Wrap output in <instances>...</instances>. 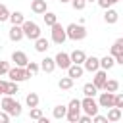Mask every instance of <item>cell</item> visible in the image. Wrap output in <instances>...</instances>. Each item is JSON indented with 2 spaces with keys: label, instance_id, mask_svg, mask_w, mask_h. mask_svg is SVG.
I'll return each mask as SVG.
<instances>
[{
  "label": "cell",
  "instance_id": "cell-28",
  "mask_svg": "<svg viewBox=\"0 0 123 123\" xmlns=\"http://www.w3.org/2000/svg\"><path fill=\"white\" fill-rule=\"evenodd\" d=\"M83 94H85V96H96V94H98L96 85H94V83H86V85L83 86Z\"/></svg>",
  "mask_w": 123,
  "mask_h": 123
},
{
  "label": "cell",
  "instance_id": "cell-27",
  "mask_svg": "<svg viewBox=\"0 0 123 123\" xmlns=\"http://www.w3.org/2000/svg\"><path fill=\"white\" fill-rule=\"evenodd\" d=\"M58 86L62 88V90H69L71 86H73V79L67 75V77H62L60 81H58Z\"/></svg>",
  "mask_w": 123,
  "mask_h": 123
},
{
  "label": "cell",
  "instance_id": "cell-16",
  "mask_svg": "<svg viewBox=\"0 0 123 123\" xmlns=\"http://www.w3.org/2000/svg\"><path fill=\"white\" fill-rule=\"evenodd\" d=\"M48 48H50V40H48V38H44V37H38V38L35 40V50H37V52L44 54Z\"/></svg>",
  "mask_w": 123,
  "mask_h": 123
},
{
  "label": "cell",
  "instance_id": "cell-36",
  "mask_svg": "<svg viewBox=\"0 0 123 123\" xmlns=\"http://www.w3.org/2000/svg\"><path fill=\"white\" fill-rule=\"evenodd\" d=\"M98 2V6L102 8V10H108V8H111L113 4H115V0H96Z\"/></svg>",
  "mask_w": 123,
  "mask_h": 123
},
{
  "label": "cell",
  "instance_id": "cell-14",
  "mask_svg": "<svg viewBox=\"0 0 123 123\" xmlns=\"http://www.w3.org/2000/svg\"><path fill=\"white\" fill-rule=\"evenodd\" d=\"M12 62H13L15 65H19V67H25V65L29 63V58H27V54H25V52L17 50V52H13V54H12Z\"/></svg>",
  "mask_w": 123,
  "mask_h": 123
},
{
  "label": "cell",
  "instance_id": "cell-5",
  "mask_svg": "<svg viewBox=\"0 0 123 123\" xmlns=\"http://www.w3.org/2000/svg\"><path fill=\"white\" fill-rule=\"evenodd\" d=\"M81 110H83L85 113H88L90 117H92V115H96V113H98V110H100L98 100H94V96H85V98L81 100Z\"/></svg>",
  "mask_w": 123,
  "mask_h": 123
},
{
  "label": "cell",
  "instance_id": "cell-19",
  "mask_svg": "<svg viewBox=\"0 0 123 123\" xmlns=\"http://www.w3.org/2000/svg\"><path fill=\"white\" fill-rule=\"evenodd\" d=\"M115 65V58L110 54V56H104V58H100V69H106V71H110L111 67Z\"/></svg>",
  "mask_w": 123,
  "mask_h": 123
},
{
  "label": "cell",
  "instance_id": "cell-9",
  "mask_svg": "<svg viewBox=\"0 0 123 123\" xmlns=\"http://www.w3.org/2000/svg\"><path fill=\"white\" fill-rule=\"evenodd\" d=\"M113 94L115 92H108V90H104V92H100V98H98V106L100 108H111L113 106Z\"/></svg>",
  "mask_w": 123,
  "mask_h": 123
},
{
  "label": "cell",
  "instance_id": "cell-12",
  "mask_svg": "<svg viewBox=\"0 0 123 123\" xmlns=\"http://www.w3.org/2000/svg\"><path fill=\"white\" fill-rule=\"evenodd\" d=\"M65 71H67V75H69V77H71V79L75 81V79L83 77V73H85V67H83L81 63H71V65H69V67H67Z\"/></svg>",
  "mask_w": 123,
  "mask_h": 123
},
{
  "label": "cell",
  "instance_id": "cell-46",
  "mask_svg": "<svg viewBox=\"0 0 123 123\" xmlns=\"http://www.w3.org/2000/svg\"><path fill=\"white\" fill-rule=\"evenodd\" d=\"M115 2H119V0H115Z\"/></svg>",
  "mask_w": 123,
  "mask_h": 123
},
{
  "label": "cell",
  "instance_id": "cell-37",
  "mask_svg": "<svg viewBox=\"0 0 123 123\" xmlns=\"http://www.w3.org/2000/svg\"><path fill=\"white\" fill-rule=\"evenodd\" d=\"M8 69H10V63L0 60V77H2V75H8Z\"/></svg>",
  "mask_w": 123,
  "mask_h": 123
},
{
  "label": "cell",
  "instance_id": "cell-3",
  "mask_svg": "<svg viewBox=\"0 0 123 123\" xmlns=\"http://www.w3.org/2000/svg\"><path fill=\"white\" fill-rule=\"evenodd\" d=\"M21 29H23V35H25V38H29V40H37L38 37H42L40 35V27L35 23V21H23V25H21Z\"/></svg>",
  "mask_w": 123,
  "mask_h": 123
},
{
  "label": "cell",
  "instance_id": "cell-23",
  "mask_svg": "<svg viewBox=\"0 0 123 123\" xmlns=\"http://www.w3.org/2000/svg\"><path fill=\"white\" fill-rule=\"evenodd\" d=\"M102 90L117 92V90H119V81H115V79H106V83H104V88H102Z\"/></svg>",
  "mask_w": 123,
  "mask_h": 123
},
{
  "label": "cell",
  "instance_id": "cell-7",
  "mask_svg": "<svg viewBox=\"0 0 123 123\" xmlns=\"http://www.w3.org/2000/svg\"><path fill=\"white\" fill-rule=\"evenodd\" d=\"M8 77H10V81L21 83V81H27V79L31 77V73H29L25 67H19V65H15V67H10V69H8Z\"/></svg>",
  "mask_w": 123,
  "mask_h": 123
},
{
  "label": "cell",
  "instance_id": "cell-40",
  "mask_svg": "<svg viewBox=\"0 0 123 123\" xmlns=\"http://www.w3.org/2000/svg\"><path fill=\"white\" fill-rule=\"evenodd\" d=\"M90 121H92V117L88 113H85V115H79V121L77 123H90Z\"/></svg>",
  "mask_w": 123,
  "mask_h": 123
},
{
  "label": "cell",
  "instance_id": "cell-21",
  "mask_svg": "<svg viewBox=\"0 0 123 123\" xmlns=\"http://www.w3.org/2000/svg\"><path fill=\"white\" fill-rule=\"evenodd\" d=\"M12 25H23V21H25V15L21 13V12H10V19H8Z\"/></svg>",
  "mask_w": 123,
  "mask_h": 123
},
{
  "label": "cell",
  "instance_id": "cell-20",
  "mask_svg": "<svg viewBox=\"0 0 123 123\" xmlns=\"http://www.w3.org/2000/svg\"><path fill=\"white\" fill-rule=\"evenodd\" d=\"M31 10L35 13H44L46 12V0H31Z\"/></svg>",
  "mask_w": 123,
  "mask_h": 123
},
{
  "label": "cell",
  "instance_id": "cell-4",
  "mask_svg": "<svg viewBox=\"0 0 123 123\" xmlns=\"http://www.w3.org/2000/svg\"><path fill=\"white\" fill-rule=\"evenodd\" d=\"M81 100L73 98L69 104H67V113H65V119L71 121V123H77L79 121V115H81Z\"/></svg>",
  "mask_w": 123,
  "mask_h": 123
},
{
  "label": "cell",
  "instance_id": "cell-25",
  "mask_svg": "<svg viewBox=\"0 0 123 123\" xmlns=\"http://www.w3.org/2000/svg\"><path fill=\"white\" fill-rule=\"evenodd\" d=\"M65 113H67V106H54V110H52V115H54V119H63L65 117Z\"/></svg>",
  "mask_w": 123,
  "mask_h": 123
},
{
  "label": "cell",
  "instance_id": "cell-26",
  "mask_svg": "<svg viewBox=\"0 0 123 123\" xmlns=\"http://www.w3.org/2000/svg\"><path fill=\"white\" fill-rule=\"evenodd\" d=\"M42 17H44V23H46L48 27H52L54 23H58V15H56L54 12H48V10H46V12L42 13Z\"/></svg>",
  "mask_w": 123,
  "mask_h": 123
},
{
  "label": "cell",
  "instance_id": "cell-44",
  "mask_svg": "<svg viewBox=\"0 0 123 123\" xmlns=\"http://www.w3.org/2000/svg\"><path fill=\"white\" fill-rule=\"evenodd\" d=\"M60 2H62V4H67V2H71V0H60Z\"/></svg>",
  "mask_w": 123,
  "mask_h": 123
},
{
  "label": "cell",
  "instance_id": "cell-17",
  "mask_svg": "<svg viewBox=\"0 0 123 123\" xmlns=\"http://www.w3.org/2000/svg\"><path fill=\"white\" fill-rule=\"evenodd\" d=\"M121 115H123V110H121V108H115V106L108 108V115H106L108 121H111V123H113V121H119Z\"/></svg>",
  "mask_w": 123,
  "mask_h": 123
},
{
  "label": "cell",
  "instance_id": "cell-39",
  "mask_svg": "<svg viewBox=\"0 0 123 123\" xmlns=\"http://www.w3.org/2000/svg\"><path fill=\"white\" fill-rule=\"evenodd\" d=\"M10 117H12V115H10L8 111H4V110L0 111V123H8V121H10Z\"/></svg>",
  "mask_w": 123,
  "mask_h": 123
},
{
  "label": "cell",
  "instance_id": "cell-34",
  "mask_svg": "<svg viewBox=\"0 0 123 123\" xmlns=\"http://www.w3.org/2000/svg\"><path fill=\"white\" fill-rule=\"evenodd\" d=\"M113 106L123 110V92H115L113 94Z\"/></svg>",
  "mask_w": 123,
  "mask_h": 123
},
{
  "label": "cell",
  "instance_id": "cell-1",
  "mask_svg": "<svg viewBox=\"0 0 123 123\" xmlns=\"http://www.w3.org/2000/svg\"><path fill=\"white\" fill-rule=\"evenodd\" d=\"M0 106H2V110H4V111H8V113H10V115H13V117H19V115H21V104H19L17 100H13L10 94H4V98H2Z\"/></svg>",
  "mask_w": 123,
  "mask_h": 123
},
{
  "label": "cell",
  "instance_id": "cell-13",
  "mask_svg": "<svg viewBox=\"0 0 123 123\" xmlns=\"http://www.w3.org/2000/svg\"><path fill=\"white\" fill-rule=\"evenodd\" d=\"M8 37H10V40L12 42H19L25 35H23V29H21V25H12V29L8 31Z\"/></svg>",
  "mask_w": 123,
  "mask_h": 123
},
{
  "label": "cell",
  "instance_id": "cell-29",
  "mask_svg": "<svg viewBox=\"0 0 123 123\" xmlns=\"http://www.w3.org/2000/svg\"><path fill=\"white\" fill-rule=\"evenodd\" d=\"M119 52H123V37L117 38V40L111 44V48H110V54H111V56H115V54H119Z\"/></svg>",
  "mask_w": 123,
  "mask_h": 123
},
{
  "label": "cell",
  "instance_id": "cell-2",
  "mask_svg": "<svg viewBox=\"0 0 123 123\" xmlns=\"http://www.w3.org/2000/svg\"><path fill=\"white\" fill-rule=\"evenodd\" d=\"M65 33H67V38H71V40H83L86 37V29L81 23H69L65 27Z\"/></svg>",
  "mask_w": 123,
  "mask_h": 123
},
{
  "label": "cell",
  "instance_id": "cell-35",
  "mask_svg": "<svg viewBox=\"0 0 123 123\" xmlns=\"http://www.w3.org/2000/svg\"><path fill=\"white\" fill-rule=\"evenodd\" d=\"M17 92H19V86H17V83H15V81H10V85H8V92H6V94L13 96V94H17Z\"/></svg>",
  "mask_w": 123,
  "mask_h": 123
},
{
  "label": "cell",
  "instance_id": "cell-31",
  "mask_svg": "<svg viewBox=\"0 0 123 123\" xmlns=\"http://www.w3.org/2000/svg\"><path fill=\"white\" fill-rule=\"evenodd\" d=\"M29 117L31 119H35V121H38L40 117H42V110L37 106V108H31V111H29Z\"/></svg>",
  "mask_w": 123,
  "mask_h": 123
},
{
  "label": "cell",
  "instance_id": "cell-47",
  "mask_svg": "<svg viewBox=\"0 0 123 123\" xmlns=\"http://www.w3.org/2000/svg\"><path fill=\"white\" fill-rule=\"evenodd\" d=\"M121 117H123V115H121Z\"/></svg>",
  "mask_w": 123,
  "mask_h": 123
},
{
  "label": "cell",
  "instance_id": "cell-43",
  "mask_svg": "<svg viewBox=\"0 0 123 123\" xmlns=\"http://www.w3.org/2000/svg\"><path fill=\"white\" fill-rule=\"evenodd\" d=\"M38 123H48V117H44V115H42V117L38 119Z\"/></svg>",
  "mask_w": 123,
  "mask_h": 123
},
{
  "label": "cell",
  "instance_id": "cell-22",
  "mask_svg": "<svg viewBox=\"0 0 123 123\" xmlns=\"http://www.w3.org/2000/svg\"><path fill=\"white\" fill-rule=\"evenodd\" d=\"M69 58H71V63H81V65H83V62H85L86 54H85L83 50H73V52L69 54Z\"/></svg>",
  "mask_w": 123,
  "mask_h": 123
},
{
  "label": "cell",
  "instance_id": "cell-42",
  "mask_svg": "<svg viewBox=\"0 0 123 123\" xmlns=\"http://www.w3.org/2000/svg\"><path fill=\"white\" fill-rule=\"evenodd\" d=\"M113 58H115V63H117V65H123V52H119V54H115Z\"/></svg>",
  "mask_w": 123,
  "mask_h": 123
},
{
  "label": "cell",
  "instance_id": "cell-45",
  "mask_svg": "<svg viewBox=\"0 0 123 123\" xmlns=\"http://www.w3.org/2000/svg\"><path fill=\"white\" fill-rule=\"evenodd\" d=\"M86 2H96V0H86Z\"/></svg>",
  "mask_w": 123,
  "mask_h": 123
},
{
  "label": "cell",
  "instance_id": "cell-8",
  "mask_svg": "<svg viewBox=\"0 0 123 123\" xmlns=\"http://www.w3.org/2000/svg\"><path fill=\"white\" fill-rule=\"evenodd\" d=\"M83 67H85V71L94 73L96 69H100V58H96V56H86L85 62H83Z\"/></svg>",
  "mask_w": 123,
  "mask_h": 123
},
{
  "label": "cell",
  "instance_id": "cell-41",
  "mask_svg": "<svg viewBox=\"0 0 123 123\" xmlns=\"http://www.w3.org/2000/svg\"><path fill=\"white\" fill-rule=\"evenodd\" d=\"M8 85H10V81H0V94L8 92Z\"/></svg>",
  "mask_w": 123,
  "mask_h": 123
},
{
  "label": "cell",
  "instance_id": "cell-11",
  "mask_svg": "<svg viewBox=\"0 0 123 123\" xmlns=\"http://www.w3.org/2000/svg\"><path fill=\"white\" fill-rule=\"evenodd\" d=\"M106 79H108L106 69H96V71H94V79H92V83L96 85V88H98V90H102V88H104Z\"/></svg>",
  "mask_w": 123,
  "mask_h": 123
},
{
  "label": "cell",
  "instance_id": "cell-32",
  "mask_svg": "<svg viewBox=\"0 0 123 123\" xmlns=\"http://www.w3.org/2000/svg\"><path fill=\"white\" fill-rule=\"evenodd\" d=\"M10 19V10L4 6V4H0V23H4V21H8Z\"/></svg>",
  "mask_w": 123,
  "mask_h": 123
},
{
  "label": "cell",
  "instance_id": "cell-33",
  "mask_svg": "<svg viewBox=\"0 0 123 123\" xmlns=\"http://www.w3.org/2000/svg\"><path fill=\"white\" fill-rule=\"evenodd\" d=\"M71 6H73V10H75V12H81V10H85L86 0H71Z\"/></svg>",
  "mask_w": 123,
  "mask_h": 123
},
{
  "label": "cell",
  "instance_id": "cell-24",
  "mask_svg": "<svg viewBox=\"0 0 123 123\" xmlns=\"http://www.w3.org/2000/svg\"><path fill=\"white\" fill-rule=\"evenodd\" d=\"M38 102H40V98H38V94H37V92H29V94H27V98H25L27 108H37V106H38Z\"/></svg>",
  "mask_w": 123,
  "mask_h": 123
},
{
  "label": "cell",
  "instance_id": "cell-6",
  "mask_svg": "<svg viewBox=\"0 0 123 123\" xmlns=\"http://www.w3.org/2000/svg\"><path fill=\"white\" fill-rule=\"evenodd\" d=\"M50 38L54 44H63L67 40V33H65V27H62L60 23H54L52 25V31H50Z\"/></svg>",
  "mask_w": 123,
  "mask_h": 123
},
{
  "label": "cell",
  "instance_id": "cell-30",
  "mask_svg": "<svg viewBox=\"0 0 123 123\" xmlns=\"http://www.w3.org/2000/svg\"><path fill=\"white\" fill-rule=\"evenodd\" d=\"M25 69H27L31 75H37V73L40 71V63H37V62H29V63L25 65Z\"/></svg>",
  "mask_w": 123,
  "mask_h": 123
},
{
  "label": "cell",
  "instance_id": "cell-38",
  "mask_svg": "<svg viewBox=\"0 0 123 123\" xmlns=\"http://www.w3.org/2000/svg\"><path fill=\"white\" fill-rule=\"evenodd\" d=\"M92 121H94V123H106V121H108V117H106V115H98V113H96V115H92Z\"/></svg>",
  "mask_w": 123,
  "mask_h": 123
},
{
  "label": "cell",
  "instance_id": "cell-18",
  "mask_svg": "<svg viewBox=\"0 0 123 123\" xmlns=\"http://www.w3.org/2000/svg\"><path fill=\"white\" fill-rule=\"evenodd\" d=\"M117 19H119V13H117L113 8H108L106 13H104V21H106L108 25H113V23H117Z\"/></svg>",
  "mask_w": 123,
  "mask_h": 123
},
{
  "label": "cell",
  "instance_id": "cell-15",
  "mask_svg": "<svg viewBox=\"0 0 123 123\" xmlns=\"http://www.w3.org/2000/svg\"><path fill=\"white\" fill-rule=\"evenodd\" d=\"M56 69V60L54 58H42L40 60V71H44V73H52Z\"/></svg>",
  "mask_w": 123,
  "mask_h": 123
},
{
  "label": "cell",
  "instance_id": "cell-10",
  "mask_svg": "<svg viewBox=\"0 0 123 123\" xmlns=\"http://www.w3.org/2000/svg\"><path fill=\"white\" fill-rule=\"evenodd\" d=\"M54 60H56V67H60V69H67V67L71 65V58H69V54H65V52H58Z\"/></svg>",
  "mask_w": 123,
  "mask_h": 123
}]
</instances>
